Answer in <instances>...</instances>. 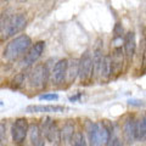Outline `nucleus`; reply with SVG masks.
I'll return each mask as SVG.
<instances>
[{"mask_svg": "<svg viewBox=\"0 0 146 146\" xmlns=\"http://www.w3.org/2000/svg\"><path fill=\"white\" fill-rule=\"evenodd\" d=\"M27 25V20L22 13L5 15L0 18V34L4 39L13 36L23 31Z\"/></svg>", "mask_w": 146, "mask_h": 146, "instance_id": "1", "label": "nucleus"}, {"mask_svg": "<svg viewBox=\"0 0 146 146\" xmlns=\"http://www.w3.org/2000/svg\"><path fill=\"white\" fill-rule=\"evenodd\" d=\"M31 44L32 40L28 35H18L5 46L3 56L7 61H15L17 58H20L22 55H25V52H27V50L31 48Z\"/></svg>", "mask_w": 146, "mask_h": 146, "instance_id": "2", "label": "nucleus"}, {"mask_svg": "<svg viewBox=\"0 0 146 146\" xmlns=\"http://www.w3.org/2000/svg\"><path fill=\"white\" fill-rule=\"evenodd\" d=\"M90 146H106L111 141V131L105 123H93L88 127Z\"/></svg>", "mask_w": 146, "mask_h": 146, "instance_id": "3", "label": "nucleus"}, {"mask_svg": "<svg viewBox=\"0 0 146 146\" xmlns=\"http://www.w3.org/2000/svg\"><path fill=\"white\" fill-rule=\"evenodd\" d=\"M42 133L45 136V139L49 140L51 144L56 146L61 144V130L58 129V125L50 117H46L45 119H43Z\"/></svg>", "mask_w": 146, "mask_h": 146, "instance_id": "4", "label": "nucleus"}, {"mask_svg": "<svg viewBox=\"0 0 146 146\" xmlns=\"http://www.w3.org/2000/svg\"><path fill=\"white\" fill-rule=\"evenodd\" d=\"M49 79V70L45 63L36 65L29 73V83L33 88H44Z\"/></svg>", "mask_w": 146, "mask_h": 146, "instance_id": "5", "label": "nucleus"}, {"mask_svg": "<svg viewBox=\"0 0 146 146\" xmlns=\"http://www.w3.org/2000/svg\"><path fill=\"white\" fill-rule=\"evenodd\" d=\"M94 74V61L90 51H85L79 58V79L82 83H86Z\"/></svg>", "mask_w": 146, "mask_h": 146, "instance_id": "6", "label": "nucleus"}, {"mask_svg": "<svg viewBox=\"0 0 146 146\" xmlns=\"http://www.w3.org/2000/svg\"><path fill=\"white\" fill-rule=\"evenodd\" d=\"M29 131V124L28 121L26 118H17V119L13 122L12 128H11V135H12V140L15 141L16 144H21L23 143L27 134Z\"/></svg>", "mask_w": 146, "mask_h": 146, "instance_id": "7", "label": "nucleus"}, {"mask_svg": "<svg viewBox=\"0 0 146 146\" xmlns=\"http://www.w3.org/2000/svg\"><path fill=\"white\" fill-rule=\"evenodd\" d=\"M136 49H138V45H136L135 32H127L124 34V38H123V50H124V55L128 62L133 61V58L136 55Z\"/></svg>", "mask_w": 146, "mask_h": 146, "instance_id": "8", "label": "nucleus"}, {"mask_svg": "<svg viewBox=\"0 0 146 146\" xmlns=\"http://www.w3.org/2000/svg\"><path fill=\"white\" fill-rule=\"evenodd\" d=\"M67 70H68V60L62 58L55 63L51 72V79L55 84H60L67 78Z\"/></svg>", "mask_w": 146, "mask_h": 146, "instance_id": "9", "label": "nucleus"}, {"mask_svg": "<svg viewBox=\"0 0 146 146\" xmlns=\"http://www.w3.org/2000/svg\"><path fill=\"white\" fill-rule=\"evenodd\" d=\"M136 119L135 117L129 116L123 123V136L128 144H133L136 141Z\"/></svg>", "mask_w": 146, "mask_h": 146, "instance_id": "10", "label": "nucleus"}, {"mask_svg": "<svg viewBox=\"0 0 146 146\" xmlns=\"http://www.w3.org/2000/svg\"><path fill=\"white\" fill-rule=\"evenodd\" d=\"M44 48H45V43L44 42H36L33 46L29 49V51L26 54V56L23 58V63L25 66H31L33 65L34 62L38 61V58L42 56V54L44 51Z\"/></svg>", "mask_w": 146, "mask_h": 146, "instance_id": "11", "label": "nucleus"}, {"mask_svg": "<svg viewBox=\"0 0 146 146\" xmlns=\"http://www.w3.org/2000/svg\"><path fill=\"white\" fill-rule=\"evenodd\" d=\"M65 106H60V105H31V106L26 107V111L28 113H58L66 111Z\"/></svg>", "mask_w": 146, "mask_h": 146, "instance_id": "12", "label": "nucleus"}, {"mask_svg": "<svg viewBox=\"0 0 146 146\" xmlns=\"http://www.w3.org/2000/svg\"><path fill=\"white\" fill-rule=\"evenodd\" d=\"M29 138H31V143L32 146H45L44 143V138L45 136L42 133V129L38 124H32L29 127Z\"/></svg>", "mask_w": 146, "mask_h": 146, "instance_id": "13", "label": "nucleus"}, {"mask_svg": "<svg viewBox=\"0 0 146 146\" xmlns=\"http://www.w3.org/2000/svg\"><path fill=\"white\" fill-rule=\"evenodd\" d=\"M136 141H146V111L136 122Z\"/></svg>", "mask_w": 146, "mask_h": 146, "instance_id": "14", "label": "nucleus"}, {"mask_svg": "<svg viewBox=\"0 0 146 146\" xmlns=\"http://www.w3.org/2000/svg\"><path fill=\"white\" fill-rule=\"evenodd\" d=\"M74 125L72 124V123H66L65 125H63L62 130H61V140L62 143L65 144H68L71 143V141L73 140V138H74Z\"/></svg>", "mask_w": 146, "mask_h": 146, "instance_id": "15", "label": "nucleus"}, {"mask_svg": "<svg viewBox=\"0 0 146 146\" xmlns=\"http://www.w3.org/2000/svg\"><path fill=\"white\" fill-rule=\"evenodd\" d=\"M79 74V60H72L68 62V70H67V79L68 82H74V79Z\"/></svg>", "mask_w": 146, "mask_h": 146, "instance_id": "16", "label": "nucleus"}, {"mask_svg": "<svg viewBox=\"0 0 146 146\" xmlns=\"http://www.w3.org/2000/svg\"><path fill=\"white\" fill-rule=\"evenodd\" d=\"M72 146H86V141L84 135L82 133H76L74 138L72 140Z\"/></svg>", "mask_w": 146, "mask_h": 146, "instance_id": "17", "label": "nucleus"}, {"mask_svg": "<svg viewBox=\"0 0 146 146\" xmlns=\"http://www.w3.org/2000/svg\"><path fill=\"white\" fill-rule=\"evenodd\" d=\"M113 33H115V40L122 39V36H124V34H123V27H122L121 23H117V25L115 26Z\"/></svg>", "mask_w": 146, "mask_h": 146, "instance_id": "18", "label": "nucleus"}, {"mask_svg": "<svg viewBox=\"0 0 146 146\" xmlns=\"http://www.w3.org/2000/svg\"><path fill=\"white\" fill-rule=\"evenodd\" d=\"M40 100H57L58 99V95L57 94H44V95H42V96L39 98Z\"/></svg>", "mask_w": 146, "mask_h": 146, "instance_id": "19", "label": "nucleus"}, {"mask_svg": "<svg viewBox=\"0 0 146 146\" xmlns=\"http://www.w3.org/2000/svg\"><path fill=\"white\" fill-rule=\"evenodd\" d=\"M22 83H23V74H18L15 80H13V84H15V88H17V86H20Z\"/></svg>", "mask_w": 146, "mask_h": 146, "instance_id": "20", "label": "nucleus"}, {"mask_svg": "<svg viewBox=\"0 0 146 146\" xmlns=\"http://www.w3.org/2000/svg\"><path fill=\"white\" fill-rule=\"evenodd\" d=\"M108 146H123V144H122V141L118 138H113L111 141H110Z\"/></svg>", "mask_w": 146, "mask_h": 146, "instance_id": "21", "label": "nucleus"}, {"mask_svg": "<svg viewBox=\"0 0 146 146\" xmlns=\"http://www.w3.org/2000/svg\"><path fill=\"white\" fill-rule=\"evenodd\" d=\"M4 136H5V127H4V124H1V123H0V146L3 145Z\"/></svg>", "mask_w": 146, "mask_h": 146, "instance_id": "22", "label": "nucleus"}, {"mask_svg": "<svg viewBox=\"0 0 146 146\" xmlns=\"http://www.w3.org/2000/svg\"><path fill=\"white\" fill-rule=\"evenodd\" d=\"M1 105H3V104H1V102H0V106H1Z\"/></svg>", "mask_w": 146, "mask_h": 146, "instance_id": "23", "label": "nucleus"}, {"mask_svg": "<svg viewBox=\"0 0 146 146\" xmlns=\"http://www.w3.org/2000/svg\"><path fill=\"white\" fill-rule=\"evenodd\" d=\"M6 1H10V0H6Z\"/></svg>", "mask_w": 146, "mask_h": 146, "instance_id": "24", "label": "nucleus"}]
</instances>
